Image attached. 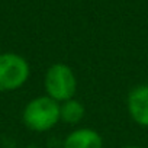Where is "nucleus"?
<instances>
[{
	"mask_svg": "<svg viewBox=\"0 0 148 148\" xmlns=\"http://www.w3.org/2000/svg\"><path fill=\"white\" fill-rule=\"evenodd\" d=\"M64 148H102V138L93 129H77L67 136Z\"/></svg>",
	"mask_w": 148,
	"mask_h": 148,
	"instance_id": "5",
	"label": "nucleus"
},
{
	"mask_svg": "<svg viewBox=\"0 0 148 148\" xmlns=\"http://www.w3.org/2000/svg\"><path fill=\"white\" fill-rule=\"evenodd\" d=\"M29 77V65L18 54H0V92H10L21 87Z\"/></svg>",
	"mask_w": 148,
	"mask_h": 148,
	"instance_id": "3",
	"label": "nucleus"
},
{
	"mask_svg": "<svg viewBox=\"0 0 148 148\" xmlns=\"http://www.w3.org/2000/svg\"><path fill=\"white\" fill-rule=\"evenodd\" d=\"M45 89L48 96L57 102L73 99L77 89V82L73 70L61 62L51 65L45 76Z\"/></svg>",
	"mask_w": 148,
	"mask_h": 148,
	"instance_id": "2",
	"label": "nucleus"
},
{
	"mask_svg": "<svg viewBox=\"0 0 148 148\" xmlns=\"http://www.w3.org/2000/svg\"><path fill=\"white\" fill-rule=\"evenodd\" d=\"M84 116V106L74 99L65 100L60 106V119L67 123H79Z\"/></svg>",
	"mask_w": 148,
	"mask_h": 148,
	"instance_id": "6",
	"label": "nucleus"
},
{
	"mask_svg": "<svg viewBox=\"0 0 148 148\" xmlns=\"http://www.w3.org/2000/svg\"><path fill=\"white\" fill-rule=\"evenodd\" d=\"M123 148H138V147H123Z\"/></svg>",
	"mask_w": 148,
	"mask_h": 148,
	"instance_id": "7",
	"label": "nucleus"
},
{
	"mask_svg": "<svg viewBox=\"0 0 148 148\" xmlns=\"http://www.w3.org/2000/svg\"><path fill=\"white\" fill-rule=\"evenodd\" d=\"M128 109L136 123L148 126V86H141L131 92L128 97Z\"/></svg>",
	"mask_w": 148,
	"mask_h": 148,
	"instance_id": "4",
	"label": "nucleus"
},
{
	"mask_svg": "<svg viewBox=\"0 0 148 148\" xmlns=\"http://www.w3.org/2000/svg\"><path fill=\"white\" fill-rule=\"evenodd\" d=\"M60 121V105L49 96L31 100L23 110V122L29 129L42 132L51 129Z\"/></svg>",
	"mask_w": 148,
	"mask_h": 148,
	"instance_id": "1",
	"label": "nucleus"
}]
</instances>
